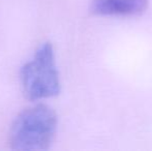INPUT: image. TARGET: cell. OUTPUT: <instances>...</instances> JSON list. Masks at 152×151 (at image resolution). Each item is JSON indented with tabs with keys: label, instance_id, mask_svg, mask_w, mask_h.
Masks as SVG:
<instances>
[{
	"label": "cell",
	"instance_id": "6da1fadb",
	"mask_svg": "<svg viewBox=\"0 0 152 151\" xmlns=\"http://www.w3.org/2000/svg\"><path fill=\"white\" fill-rule=\"evenodd\" d=\"M58 119L55 111L38 104L22 111L10 131V146L18 151L48 150L54 140Z\"/></svg>",
	"mask_w": 152,
	"mask_h": 151
},
{
	"label": "cell",
	"instance_id": "7a4b0ae2",
	"mask_svg": "<svg viewBox=\"0 0 152 151\" xmlns=\"http://www.w3.org/2000/svg\"><path fill=\"white\" fill-rule=\"evenodd\" d=\"M24 95L29 101L56 96L60 92V80L53 46L44 42L35 51L33 58L20 71Z\"/></svg>",
	"mask_w": 152,
	"mask_h": 151
},
{
	"label": "cell",
	"instance_id": "3957f363",
	"mask_svg": "<svg viewBox=\"0 0 152 151\" xmlns=\"http://www.w3.org/2000/svg\"><path fill=\"white\" fill-rule=\"evenodd\" d=\"M148 0H91V10L98 16H136L148 7Z\"/></svg>",
	"mask_w": 152,
	"mask_h": 151
}]
</instances>
